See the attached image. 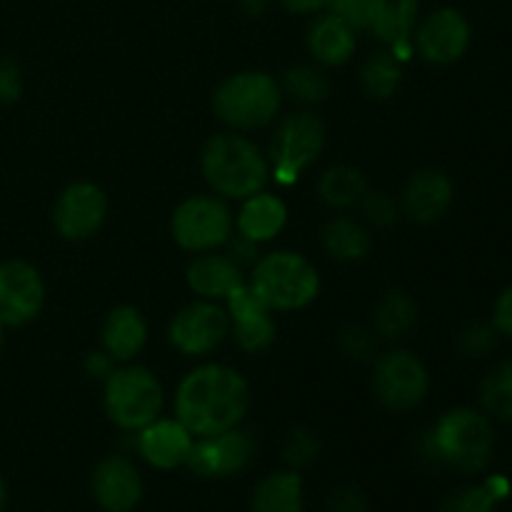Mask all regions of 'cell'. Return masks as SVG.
I'll return each instance as SVG.
<instances>
[{
	"instance_id": "6da1fadb",
	"label": "cell",
	"mask_w": 512,
	"mask_h": 512,
	"mask_svg": "<svg viewBox=\"0 0 512 512\" xmlns=\"http://www.w3.org/2000/svg\"><path fill=\"white\" fill-rule=\"evenodd\" d=\"M250 410V385L235 368L198 365L175 390V418L193 438H210L238 428Z\"/></svg>"
},
{
	"instance_id": "7a4b0ae2",
	"label": "cell",
	"mask_w": 512,
	"mask_h": 512,
	"mask_svg": "<svg viewBox=\"0 0 512 512\" xmlns=\"http://www.w3.org/2000/svg\"><path fill=\"white\" fill-rule=\"evenodd\" d=\"M200 170L213 193L228 200H245L260 193L270 178V163L263 150L235 130L210 135L200 153Z\"/></svg>"
},
{
	"instance_id": "3957f363",
	"label": "cell",
	"mask_w": 512,
	"mask_h": 512,
	"mask_svg": "<svg viewBox=\"0 0 512 512\" xmlns=\"http://www.w3.org/2000/svg\"><path fill=\"white\" fill-rule=\"evenodd\" d=\"M430 455L460 473H480L488 468L495 450V430L485 413L473 408H453L440 415L428 435Z\"/></svg>"
},
{
	"instance_id": "277c9868",
	"label": "cell",
	"mask_w": 512,
	"mask_h": 512,
	"mask_svg": "<svg viewBox=\"0 0 512 512\" xmlns=\"http://www.w3.org/2000/svg\"><path fill=\"white\" fill-rule=\"evenodd\" d=\"M283 105V88L263 70L233 73L215 88L213 110L233 130H258L273 123Z\"/></svg>"
},
{
	"instance_id": "5b68a950",
	"label": "cell",
	"mask_w": 512,
	"mask_h": 512,
	"mask_svg": "<svg viewBox=\"0 0 512 512\" xmlns=\"http://www.w3.org/2000/svg\"><path fill=\"white\" fill-rule=\"evenodd\" d=\"M248 283L270 310L283 313L308 308L320 293V275L315 265L293 250H275L258 258Z\"/></svg>"
},
{
	"instance_id": "8992f818",
	"label": "cell",
	"mask_w": 512,
	"mask_h": 512,
	"mask_svg": "<svg viewBox=\"0 0 512 512\" xmlns=\"http://www.w3.org/2000/svg\"><path fill=\"white\" fill-rule=\"evenodd\" d=\"M163 403V385L155 378V373H150L143 365H125L105 378V413L110 423L118 425L120 430L138 433L140 428L160 418Z\"/></svg>"
},
{
	"instance_id": "52a82bcc",
	"label": "cell",
	"mask_w": 512,
	"mask_h": 512,
	"mask_svg": "<svg viewBox=\"0 0 512 512\" xmlns=\"http://www.w3.org/2000/svg\"><path fill=\"white\" fill-rule=\"evenodd\" d=\"M325 148V125L313 113L285 115L270 138V163L278 183L293 185L300 173L320 158Z\"/></svg>"
},
{
	"instance_id": "ba28073f",
	"label": "cell",
	"mask_w": 512,
	"mask_h": 512,
	"mask_svg": "<svg viewBox=\"0 0 512 512\" xmlns=\"http://www.w3.org/2000/svg\"><path fill=\"white\" fill-rule=\"evenodd\" d=\"M235 220L228 205L215 195H193L175 208L170 218L173 240L188 253H208L228 243Z\"/></svg>"
},
{
	"instance_id": "9c48e42d",
	"label": "cell",
	"mask_w": 512,
	"mask_h": 512,
	"mask_svg": "<svg viewBox=\"0 0 512 512\" xmlns=\"http://www.w3.org/2000/svg\"><path fill=\"white\" fill-rule=\"evenodd\" d=\"M430 375L423 360L410 350H388L373 365V393L383 408L395 413L415 410L425 400Z\"/></svg>"
},
{
	"instance_id": "30bf717a",
	"label": "cell",
	"mask_w": 512,
	"mask_h": 512,
	"mask_svg": "<svg viewBox=\"0 0 512 512\" xmlns=\"http://www.w3.org/2000/svg\"><path fill=\"white\" fill-rule=\"evenodd\" d=\"M230 333L228 310L215 300H195L175 313L170 320L168 338L178 353L200 358L218 348Z\"/></svg>"
},
{
	"instance_id": "8fae6325",
	"label": "cell",
	"mask_w": 512,
	"mask_h": 512,
	"mask_svg": "<svg viewBox=\"0 0 512 512\" xmlns=\"http://www.w3.org/2000/svg\"><path fill=\"white\" fill-rule=\"evenodd\" d=\"M105 215H108V198L103 188L90 180H78L70 183L55 200L53 223L65 240L80 243L93 238L103 228Z\"/></svg>"
},
{
	"instance_id": "7c38bea8",
	"label": "cell",
	"mask_w": 512,
	"mask_h": 512,
	"mask_svg": "<svg viewBox=\"0 0 512 512\" xmlns=\"http://www.w3.org/2000/svg\"><path fill=\"white\" fill-rule=\"evenodd\" d=\"M255 455V440L248 430L230 428L210 438H195L188 465L200 478H230L248 468Z\"/></svg>"
},
{
	"instance_id": "4fadbf2b",
	"label": "cell",
	"mask_w": 512,
	"mask_h": 512,
	"mask_svg": "<svg viewBox=\"0 0 512 512\" xmlns=\"http://www.w3.org/2000/svg\"><path fill=\"white\" fill-rule=\"evenodd\" d=\"M45 303V285L38 270L25 260H8L0 265V323H30L40 315Z\"/></svg>"
},
{
	"instance_id": "5bb4252c",
	"label": "cell",
	"mask_w": 512,
	"mask_h": 512,
	"mask_svg": "<svg viewBox=\"0 0 512 512\" xmlns=\"http://www.w3.org/2000/svg\"><path fill=\"white\" fill-rule=\"evenodd\" d=\"M225 303H228L225 310H228L233 338L240 345V350H245V353H263V350H268L275 343L278 325L273 320V310L250 288V283L238 285L225 298Z\"/></svg>"
},
{
	"instance_id": "9a60e30c",
	"label": "cell",
	"mask_w": 512,
	"mask_h": 512,
	"mask_svg": "<svg viewBox=\"0 0 512 512\" xmlns=\"http://www.w3.org/2000/svg\"><path fill=\"white\" fill-rule=\"evenodd\" d=\"M415 48L433 65H450L470 48V23L455 8H440L423 20L415 35Z\"/></svg>"
},
{
	"instance_id": "2e32d148",
	"label": "cell",
	"mask_w": 512,
	"mask_h": 512,
	"mask_svg": "<svg viewBox=\"0 0 512 512\" xmlns=\"http://www.w3.org/2000/svg\"><path fill=\"white\" fill-rule=\"evenodd\" d=\"M90 493L105 512H130L143 500V478L133 460L108 455L90 475Z\"/></svg>"
},
{
	"instance_id": "e0dca14e",
	"label": "cell",
	"mask_w": 512,
	"mask_h": 512,
	"mask_svg": "<svg viewBox=\"0 0 512 512\" xmlns=\"http://www.w3.org/2000/svg\"><path fill=\"white\" fill-rule=\"evenodd\" d=\"M195 438L178 418H155L138 430V453L150 468L173 470L185 465Z\"/></svg>"
},
{
	"instance_id": "ac0fdd59",
	"label": "cell",
	"mask_w": 512,
	"mask_h": 512,
	"mask_svg": "<svg viewBox=\"0 0 512 512\" xmlns=\"http://www.w3.org/2000/svg\"><path fill=\"white\" fill-rule=\"evenodd\" d=\"M455 198L453 183L443 170H418L403 190V213L413 223L430 225L443 218Z\"/></svg>"
},
{
	"instance_id": "d6986e66",
	"label": "cell",
	"mask_w": 512,
	"mask_h": 512,
	"mask_svg": "<svg viewBox=\"0 0 512 512\" xmlns=\"http://www.w3.org/2000/svg\"><path fill=\"white\" fill-rule=\"evenodd\" d=\"M185 280L200 300H215V303L225 300L238 285L245 283L243 268L215 250L195 255L185 270Z\"/></svg>"
},
{
	"instance_id": "ffe728a7",
	"label": "cell",
	"mask_w": 512,
	"mask_h": 512,
	"mask_svg": "<svg viewBox=\"0 0 512 512\" xmlns=\"http://www.w3.org/2000/svg\"><path fill=\"white\" fill-rule=\"evenodd\" d=\"M145 340H148V325L138 308L118 305L110 310L103 330H100V343L110 358L118 363H128L145 348Z\"/></svg>"
},
{
	"instance_id": "44dd1931",
	"label": "cell",
	"mask_w": 512,
	"mask_h": 512,
	"mask_svg": "<svg viewBox=\"0 0 512 512\" xmlns=\"http://www.w3.org/2000/svg\"><path fill=\"white\" fill-rule=\"evenodd\" d=\"M415 20H418V0H375L370 30L393 48L398 60H405L410 53Z\"/></svg>"
},
{
	"instance_id": "7402d4cb",
	"label": "cell",
	"mask_w": 512,
	"mask_h": 512,
	"mask_svg": "<svg viewBox=\"0 0 512 512\" xmlns=\"http://www.w3.org/2000/svg\"><path fill=\"white\" fill-rule=\"evenodd\" d=\"M285 223H288V205L278 195L265 193V190L245 198L243 208L235 218L238 235L258 245L273 240L285 228Z\"/></svg>"
},
{
	"instance_id": "603a6c76",
	"label": "cell",
	"mask_w": 512,
	"mask_h": 512,
	"mask_svg": "<svg viewBox=\"0 0 512 512\" xmlns=\"http://www.w3.org/2000/svg\"><path fill=\"white\" fill-rule=\"evenodd\" d=\"M308 50L320 65L328 68L348 63L355 53V30L338 15H320L308 30Z\"/></svg>"
},
{
	"instance_id": "cb8c5ba5",
	"label": "cell",
	"mask_w": 512,
	"mask_h": 512,
	"mask_svg": "<svg viewBox=\"0 0 512 512\" xmlns=\"http://www.w3.org/2000/svg\"><path fill=\"white\" fill-rule=\"evenodd\" d=\"M320 243L330 258L340 260V263H358L373 250V235L358 220L338 215L323 225Z\"/></svg>"
},
{
	"instance_id": "d4e9b609",
	"label": "cell",
	"mask_w": 512,
	"mask_h": 512,
	"mask_svg": "<svg viewBox=\"0 0 512 512\" xmlns=\"http://www.w3.org/2000/svg\"><path fill=\"white\" fill-rule=\"evenodd\" d=\"M250 512H303V478L298 470H283L260 480Z\"/></svg>"
},
{
	"instance_id": "484cf974",
	"label": "cell",
	"mask_w": 512,
	"mask_h": 512,
	"mask_svg": "<svg viewBox=\"0 0 512 512\" xmlns=\"http://www.w3.org/2000/svg\"><path fill=\"white\" fill-rule=\"evenodd\" d=\"M418 323V305L405 290H390L375 308V330L385 340H403Z\"/></svg>"
},
{
	"instance_id": "4316f807",
	"label": "cell",
	"mask_w": 512,
	"mask_h": 512,
	"mask_svg": "<svg viewBox=\"0 0 512 512\" xmlns=\"http://www.w3.org/2000/svg\"><path fill=\"white\" fill-rule=\"evenodd\" d=\"M318 193L325 205L345 210L363 200V195L368 193V183H365L363 173L358 168L338 165V168L325 170L323 178L318 180Z\"/></svg>"
},
{
	"instance_id": "83f0119b",
	"label": "cell",
	"mask_w": 512,
	"mask_h": 512,
	"mask_svg": "<svg viewBox=\"0 0 512 512\" xmlns=\"http://www.w3.org/2000/svg\"><path fill=\"white\" fill-rule=\"evenodd\" d=\"M360 83H363V90L370 98H393L398 93L400 83H403V60H398L388 50L373 53L360 68Z\"/></svg>"
},
{
	"instance_id": "f1b7e54d",
	"label": "cell",
	"mask_w": 512,
	"mask_h": 512,
	"mask_svg": "<svg viewBox=\"0 0 512 512\" xmlns=\"http://www.w3.org/2000/svg\"><path fill=\"white\" fill-rule=\"evenodd\" d=\"M480 403L490 418L512 423V360L495 365L480 385Z\"/></svg>"
},
{
	"instance_id": "f546056e",
	"label": "cell",
	"mask_w": 512,
	"mask_h": 512,
	"mask_svg": "<svg viewBox=\"0 0 512 512\" xmlns=\"http://www.w3.org/2000/svg\"><path fill=\"white\" fill-rule=\"evenodd\" d=\"M280 88L305 105L323 103L330 95V83L328 78H325V73H320L318 68H310V65L290 68L288 73L283 75V85H280Z\"/></svg>"
},
{
	"instance_id": "4dcf8cb0",
	"label": "cell",
	"mask_w": 512,
	"mask_h": 512,
	"mask_svg": "<svg viewBox=\"0 0 512 512\" xmlns=\"http://www.w3.org/2000/svg\"><path fill=\"white\" fill-rule=\"evenodd\" d=\"M320 455V440L313 430L298 428L285 438L283 460L290 465V470H300L313 463Z\"/></svg>"
},
{
	"instance_id": "1f68e13d",
	"label": "cell",
	"mask_w": 512,
	"mask_h": 512,
	"mask_svg": "<svg viewBox=\"0 0 512 512\" xmlns=\"http://www.w3.org/2000/svg\"><path fill=\"white\" fill-rule=\"evenodd\" d=\"M495 508H498V500L490 495L485 485H470L450 495L440 512H495Z\"/></svg>"
},
{
	"instance_id": "d6a6232c",
	"label": "cell",
	"mask_w": 512,
	"mask_h": 512,
	"mask_svg": "<svg viewBox=\"0 0 512 512\" xmlns=\"http://www.w3.org/2000/svg\"><path fill=\"white\" fill-rule=\"evenodd\" d=\"M498 343V330L493 325L485 323H470L460 330L458 345L465 355H473V358H480V355H488L490 350Z\"/></svg>"
},
{
	"instance_id": "836d02e7",
	"label": "cell",
	"mask_w": 512,
	"mask_h": 512,
	"mask_svg": "<svg viewBox=\"0 0 512 512\" xmlns=\"http://www.w3.org/2000/svg\"><path fill=\"white\" fill-rule=\"evenodd\" d=\"M360 210H363L365 220L375 228H388L398 220V203L390 198L388 193H365L363 200H360Z\"/></svg>"
},
{
	"instance_id": "e575fe53",
	"label": "cell",
	"mask_w": 512,
	"mask_h": 512,
	"mask_svg": "<svg viewBox=\"0 0 512 512\" xmlns=\"http://www.w3.org/2000/svg\"><path fill=\"white\" fill-rule=\"evenodd\" d=\"M330 5L333 15H338L353 30H370L375 0H330Z\"/></svg>"
},
{
	"instance_id": "d590c367",
	"label": "cell",
	"mask_w": 512,
	"mask_h": 512,
	"mask_svg": "<svg viewBox=\"0 0 512 512\" xmlns=\"http://www.w3.org/2000/svg\"><path fill=\"white\" fill-rule=\"evenodd\" d=\"M23 95V73L15 60L0 58V103H18Z\"/></svg>"
},
{
	"instance_id": "8d00e7d4",
	"label": "cell",
	"mask_w": 512,
	"mask_h": 512,
	"mask_svg": "<svg viewBox=\"0 0 512 512\" xmlns=\"http://www.w3.org/2000/svg\"><path fill=\"white\" fill-rule=\"evenodd\" d=\"M328 512H368V500L353 485L333 490L328 500Z\"/></svg>"
},
{
	"instance_id": "74e56055",
	"label": "cell",
	"mask_w": 512,
	"mask_h": 512,
	"mask_svg": "<svg viewBox=\"0 0 512 512\" xmlns=\"http://www.w3.org/2000/svg\"><path fill=\"white\" fill-rule=\"evenodd\" d=\"M225 245H228V253L225 255H228L235 265H240V268H245V265L253 268V265L258 263V243H250L243 235H230Z\"/></svg>"
},
{
	"instance_id": "f35d334b",
	"label": "cell",
	"mask_w": 512,
	"mask_h": 512,
	"mask_svg": "<svg viewBox=\"0 0 512 512\" xmlns=\"http://www.w3.org/2000/svg\"><path fill=\"white\" fill-rule=\"evenodd\" d=\"M340 343H343V350L350 355V358H368V355L375 350L373 335L365 333V330H360V328L345 330Z\"/></svg>"
},
{
	"instance_id": "ab89813d",
	"label": "cell",
	"mask_w": 512,
	"mask_h": 512,
	"mask_svg": "<svg viewBox=\"0 0 512 512\" xmlns=\"http://www.w3.org/2000/svg\"><path fill=\"white\" fill-rule=\"evenodd\" d=\"M493 328L498 330V335L512 338V285L500 293L498 303L493 310Z\"/></svg>"
},
{
	"instance_id": "60d3db41",
	"label": "cell",
	"mask_w": 512,
	"mask_h": 512,
	"mask_svg": "<svg viewBox=\"0 0 512 512\" xmlns=\"http://www.w3.org/2000/svg\"><path fill=\"white\" fill-rule=\"evenodd\" d=\"M113 363L115 360L103 350V353H90L88 360H85V368L93 378H108L113 373Z\"/></svg>"
},
{
	"instance_id": "b9f144b4",
	"label": "cell",
	"mask_w": 512,
	"mask_h": 512,
	"mask_svg": "<svg viewBox=\"0 0 512 512\" xmlns=\"http://www.w3.org/2000/svg\"><path fill=\"white\" fill-rule=\"evenodd\" d=\"M290 13H315V10L330 5V0H280Z\"/></svg>"
},
{
	"instance_id": "7bdbcfd3",
	"label": "cell",
	"mask_w": 512,
	"mask_h": 512,
	"mask_svg": "<svg viewBox=\"0 0 512 512\" xmlns=\"http://www.w3.org/2000/svg\"><path fill=\"white\" fill-rule=\"evenodd\" d=\"M485 488H488L490 495L500 503V500H505L510 495V480L503 478V475H493V478L485 480Z\"/></svg>"
},
{
	"instance_id": "ee69618b",
	"label": "cell",
	"mask_w": 512,
	"mask_h": 512,
	"mask_svg": "<svg viewBox=\"0 0 512 512\" xmlns=\"http://www.w3.org/2000/svg\"><path fill=\"white\" fill-rule=\"evenodd\" d=\"M238 3L248 15H260L268 8V0H238Z\"/></svg>"
},
{
	"instance_id": "f6af8a7d",
	"label": "cell",
	"mask_w": 512,
	"mask_h": 512,
	"mask_svg": "<svg viewBox=\"0 0 512 512\" xmlns=\"http://www.w3.org/2000/svg\"><path fill=\"white\" fill-rule=\"evenodd\" d=\"M5 505H8V488H5V480L0 478V512H5Z\"/></svg>"
},
{
	"instance_id": "bcb514c9",
	"label": "cell",
	"mask_w": 512,
	"mask_h": 512,
	"mask_svg": "<svg viewBox=\"0 0 512 512\" xmlns=\"http://www.w3.org/2000/svg\"><path fill=\"white\" fill-rule=\"evenodd\" d=\"M3 328H5V325L0 323V345H3Z\"/></svg>"
}]
</instances>
